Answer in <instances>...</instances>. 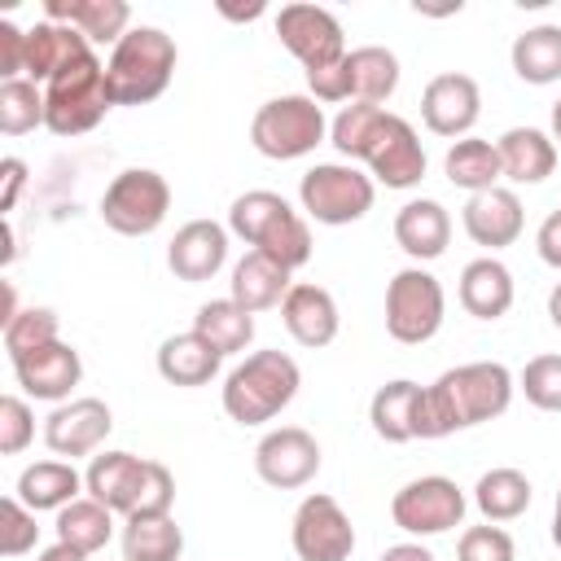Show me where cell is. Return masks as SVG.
Wrapping results in <instances>:
<instances>
[{
    "label": "cell",
    "instance_id": "obj_1",
    "mask_svg": "<svg viewBox=\"0 0 561 561\" xmlns=\"http://www.w3.org/2000/svg\"><path fill=\"white\" fill-rule=\"evenodd\" d=\"M513 373L495 359H473L460 368H447L434 386H425L421 394V412H416V438H447L456 430L495 421L508 412L513 403Z\"/></svg>",
    "mask_w": 561,
    "mask_h": 561
},
{
    "label": "cell",
    "instance_id": "obj_2",
    "mask_svg": "<svg viewBox=\"0 0 561 561\" xmlns=\"http://www.w3.org/2000/svg\"><path fill=\"white\" fill-rule=\"evenodd\" d=\"M228 232H237L250 250L276 259L280 267H302L311 259V228L307 219L272 188H250L228 206Z\"/></svg>",
    "mask_w": 561,
    "mask_h": 561
},
{
    "label": "cell",
    "instance_id": "obj_3",
    "mask_svg": "<svg viewBox=\"0 0 561 561\" xmlns=\"http://www.w3.org/2000/svg\"><path fill=\"white\" fill-rule=\"evenodd\" d=\"M298 386L302 373L285 351H254L224 377V412L237 425H267L294 403Z\"/></svg>",
    "mask_w": 561,
    "mask_h": 561
},
{
    "label": "cell",
    "instance_id": "obj_4",
    "mask_svg": "<svg viewBox=\"0 0 561 561\" xmlns=\"http://www.w3.org/2000/svg\"><path fill=\"white\" fill-rule=\"evenodd\" d=\"M175 39L158 26H131L105 61V83L114 105H149L167 92L175 75Z\"/></svg>",
    "mask_w": 561,
    "mask_h": 561
},
{
    "label": "cell",
    "instance_id": "obj_5",
    "mask_svg": "<svg viewBox=\"0 0 561 561\" xmlns=\"http://www.w3.org/2000/svg\"><path fill=\"white\" fill-rule=\"evenodd\" d=\"M324 136H329V118H324L320 101L316 96H302V92L272 96L250 118V145L263 158H272V162L307 158Z\"/></svg>",
    "mask_w": 561,
    "mask_h": 561
},
{
    "label": "cell",
    "instance_id": "obj_6",
    "mask_svg": "<svg viewBox=\"0 0 561 561\" xmlns=\"http://www.w3.org/2000/svg\"><path fill=\"white\" fill-rule=\"evenodd\" d=\"M110 105H114V96H110L105 66H101L96 53L44 83V127L53 136H83V131H92L110 114Z\"/></svg>",
    "mask_w": 561,
    "mask_h": 561
},
{
    "label": "cell",
    "instance_id": "obj_7",
    "mask_svg": "<svg viewBox=\"0 0 561 561\" xmlns=\"http://www.w3.org/2000/svg\"><path fill=\"white\" fill-rule=\"evenodd\" d=\"M377 184L368 171H359L355 162H316L302 180H298V202L316 224L342 228L355 224L373 210Z\"/></svg>",
    "mask_w": 561,
    "mask_h": 561
},
{
    "label": "cell",
    "instance_id": "obj_8",
    "mask_svg": "<svg viewBox=\"0 0 561 561\" xmlns=\"http://www.w3.org/2000/svg\"><path fill=\"white\" fill-rule=\"evenodd\" d=\"M171 210V184L153 167H127L110 180L101 197V219L118 237H149Z\"/></svg>",
    "mask_w": 561,
    "mask_h": 561
},
{
    "label": "cell",
    "instance_id": "obj_9",
    "mask_svg": "<svg viewBox=\"0 0 561 561\" xmlns=\"http://www.w3.org/2000/svg\"><path fill=\"white\" fill-rule=\"evenodd\" d=\"M443 285L425 267H403L386 285V333L403 346H421L443 329Z\"/></svg>",
    "mask_w": 561,
    "mask_h": 561
},
{
    "label": "cell",
    "instance_id": "obj_10",
    "mask_svg": "<svg viewBox=\"0 0 561 561\" xmlns=\"http://www.w3.org/2000/svg\"><path fill=\"white\" fill-rule=\"evenodd\" d=\"M465 508H469L465 491H460L451 478H443V473L412 478V482H403V486L394 491V500H390L394 526L408 530V535H416V539H430V535H443V530L460 526V522H465Z\"/></svg>",
    "mask_w": 561,
    "mask_h": 561
},
{
    "label": "cell",
    "instance_id": "obj_11",
    "mask_svg": "<svg viewBox=\"0 0 561 561\" xmlns=\"http://www.w3.org/2000/svg\"><path fill=\"white\" fill-rule=\"evenodd\" d=\"M359 162L368 167L373 180H381L386 188H412L425 180V149H421V136L408 118L381 110Z\"/></svg>",
    "mask_w": 561,
    "mask_h": 561
},
{
    "label": "cell",
    "instance_id": "obj_12",
    "mask_svg": "<svg viewBox=\"0 0 561 561\" xmlns=\"http://www.w3.org/2000/svg\"><path fill=\"white\" fill-rule=\"evenodd\" d=\"M289 539H294L298 561H351L355 552V526L346 508L324 491H311L298 504Z\"/></svg>",
    "mask_w": 561,
    "mask_h": 561
},
{
    "label": "cell",
    "instance_id": "obj_13",
    "mask_svg": "<svg viewBox=\"0 0 561 561\" xmlns=\"http://www.w3.org/2000/svg\"><path fill=\"white\" fill-rule=\"evenodd\" d=\"M276 35L302 61V70H320L346 57L342 22L320 4H285L276 13Z\"/></svg>",
    "mask_w": 561,
    "mask_h": 561
},
{
    "label": "cell",
    "instance_id": "obj_14",
    "mask_svg": "<svg viewBox=\"0 0 561 561\" xmlns=\"http://www.w3.org/2000/svg\"><path fill=\"white\" fill-rule=\"evenodd\" d=\"M254 473L276 491H298L320 473V443L302 425L267 430L254 447Z\"/></svg>",
    "mask_w": 561,
    "mask_h": 561
},
{
    "label": "cell",
    "instance_id": "obj_15",
    "mask_svg": "<svg viewBox=\"0 0 561 561\" xmlns=\"http://www.w3.org/2000/svg\"><path fill=\"white\" fill-rule=\"evenodd\" d=\"M114 430V412L105 399H70V403H57L44 421V443L53 456H92Z\"/></svg>",
    "mask_w": 561,
    "mask_h": 561
},
{
    "label": "cell",
    "instance_id": "obj_16",
    "mask_svg": "<svg viewBox=\"0 0 561 561\" xmlns=\"http://www.w3.org/2000/svg\"><path fill=\"white\" fill-rule=\"evenodd\" d=\"M478 114H482V92H478V83H473L469 75H460V70L434 75V79L425 83V92H421V118H425V127H430L434 136L460 140V136L473 131Z\"/></svg>",
    "mask_w": 561,
    "mask_h": 561
},
{
    "label": "cell",
    "instance_id": "obj_17",
    "mask_svg": "<svg viewBox=\"0 0 561 561\" xmlns=\"http://www.w3.org/2000/svg\"><path fill=\"white\" fill-rule=\"evenodd\" d=\"M460 224L469 232L473 245H486V250H504L522 237V224H526V210H522V197L504 184L486 188V193H473L460 210Z\"/></svg>",
    "mask_w": 561,
    "mask_h": 561
},
{
    "label": "cell",
    "instance_id": "obj_18",
    "mask_svg": "<svg viewBox=\"0 0 561 561\" xmlns=\"http://www.w3.org/2000/svg\"><path fill=\"white\" fill-rule=\"evenodd\" d=\"M228 263V228L215 219H188L171 245H167V267L175 272V280H210L219 267Z\"/></svg>",
    "mask_w": 561,
    "mask_h": 561
},
{
    "label": "cell",
    "instance_id": "obj_19",
    "mask_svg": "<svg viewBox=\"0 0 561 561\" xmlns=\"http://www.w3.org/2000/svg\"><path fill=\"white\" fill-rule=\"evenodd\" d=\"M13 377L18 386L31 394V399H44V403H66L70 390L79 386L83 377V359L70 342H53L44 351H31L22 359H13Z\"/></svg>",
    "mask_w": 561,
    "mask_h": 561
},
{
    "label": "cell",
    "instance_id": "obj_20",
    "mask_svg": "<svg viewBox=\"0 0 561 561\" xmlns=\"http://www.w3.org/2000/svg\"><path fill=\"white\" fill-rule=\"evenodd\" d=\"M280 320H285L289 337L298 346H307V351L329 346L337 337V324H342L333 294L324 285H311V280H294L289 285V294L280 302Z\"/></svg>",
    "mask_w": 561,
    "mask_h": 561
},
{
    "label": "cell",
    "instance_id": "obj_21",
    "mask_svg": "<svg viewBox=\"0 0 561 561\" xmlns=\"http://www.w3.org/2000/svg\"><path fill=\"white\" fill-rule=\"evenodd\" d=\"M83 57H92V44L66 22H48L44 18V22H35L26 31V79H35V83L57 79L61 70L79 66Z\"/></svg>",
    "mask_w": 561,
    "mask_h": 561
},
{
    "label": "cell",
    "instance_id": "obj_22",
    "mask_svg": "<svg viewBox=\"0 0 561 561\" xmlns=\"http://www.w3.org/2000/svg\"><path fill=\"white\" fill-rule=\"evenodd\" d=\"M394 241H399V250H403L408 259L430 263V259H438V254L447 250V241H451V215H447L443 202H434V197H412V202H403L399 215H394Z\"/></svg>",
    "mask_w": 561,
    "mask_h": 561
},
{
    "label": "cell",
    "instance_id": "obj_23",
    "mask_svg": "<svg viewBox=\"0 0 561 561\" xmlns=\"http://www.w3.org/2000/svg\"><path fill=\"white\" fill-rule=\"evenodd\" d=\"M44 18L75 26L88 44H118L131 31L127 0H44Z\"/></svg>",
    "mask_w": 561,
    "mask_h": 561
},
{
    "label": "cell",
    "instance_id": "obj_24",
    "mask_svg": "<svg viewBox=\"0 0 561 561\" xmlns=\"http://www.w3.org/2000/svg\"><path fill=\"white\" fill-rule=\"evenodd\" d=\"M460 307L478 320H500L508 307H513V272L495 259V254H482V259H469L465 272H460Z\"/></svg>",
    "mask_w": 561,
    "mask_h": 561
},
{
    "label": "cell",
    "instance_id": "obj_25",
    "mask_svg": "<svg viewBox=\"0 0 561 561\" xmlns=\"http://www.w3.org/2000/svg\"><path fill=\"white\" fill-rule=\"evenodd\" d=\"M495 149H500L504 180H513V184H539L557 167V140L539 127H508L495 140Z\"/></svg>",
    "mask_w": 561,
    "mask_h": 561
},
{
    "label": "cell",
    "instance_id": "obj_26",
    "mask_svg": "<svg viewBox=\"0 0 561 561\" xmlns=\"http://www.w3.org/2000/svg\"><path fill=\"white\" fill-rule=\"evenodd\" d=\"M232 302H241L250 316L254 311H267V307H276V302H285V294H289V267H280L276 259H267V254H259V250H245L241 259H237V267H232Z\"/></svg>",
    "mask_w": 561,
    "mask_h": 561
},
{
    "label": "cell",
    "instance_id": "obj_27",
    "mask_svg": "<svg viewBox=\"0 0 561 561\" xmlns=\"http://www.w3.org/2000/svg\"><path fill=\"white\" fill-rule=\"evenodd\" d=\"M421 394H425V386H416V381H408V377H394V381L377 386V394L368 399L373 434H377L381 443H412V438H416Z\"/></svg>",
    "mask_w": 561,
    "mask_h": 561
},
{
    "label": "cell",
    "instance_id": "obj_28",
    "mask_svg": "<svg viewBox=\"0 0 561 561\" xmlns=\"http://www.w3.org/2000/svg\"><path fill=\"white\" fill-rule=\"evenodd\" d=\"M140 473H145L140 456H131V451H101V456H92V465L83 473V491L92 500H101L105 508L127 517V508L136 500V486H140Z\"/></svg>",
    "mask_w": 561,
    "mask_h": 561
},
{
    "label": "cell",
    "instance_id": "obj_29",
    "mask_svg": "<svg viewBox=\"0 0 561 561\" xmlns=\"http://www.w3.org/2000/svg\"><path fill=\"white\" fill-rule=\"evenodd\" d=\"M219 364H224V355L193 329L188 333H171L158 346V373L171 386H206L219 373Z\"/></svg>",
    "mask_w": 561,
    "mask_h": 561
},
{
    "label": "cell",
    "instance_id": "obj_30",
    "mask_svg": "<svg viewBox=\"0 0 561 561\" xmlns=\"http://www.w3.org/2000/svg\"><path fill=\"white\" fill-rule=\"evenodd\" d=\"M83 491V478L75 473L70 460H35L18 473V486L13 495L31 508V513H44V508H66L75 504Z\"/></svg>",
    "mask_w": 561,
    "mask_h": 561
},
{
    "label": "cell",
    "instance_id": "obj_31",
    "mask_svg": "<svg viewBox=\"0 0 561 561\" xmlns=\"http://www.w3.org/2000/svg\"><path fill=\"white\" fill-rule=\"evenodd\" d=\"M443 171H447V180H451L456 188H465L469 197H473V193H486V188H495V184L504 180L500 149H495V140H482V136H460V140L447 149Z\"/></svg>",
    "mask_w": 561,
    "mask_h": 561
},
{
    "label": "cell",
    "instance_id": "obj_32",
    "mask_svg": "<svg viewBox=\"0 0 561 561\" xmlns=\"http://www.w3.org/2000/svg\"><path fill=\"white\" fill-rule=\"evenodd\" d=\"M508 61H513V75L522 83H557L561 79V26L543 22V26H530L513 39L508 48Z\"/></svg>",
    "mask_w": 561,
    "mask_h": 561
},
{
    "label": "cell",
    "instance_id": "obj_33",
    "mask_svg": "<svg viewBox=\"0 0 561 561\" xmlns=\"http://www.w3.org/2000/svg\"><path fill=\"white\" fill-rule=\"evenodd\" d=\"M346 66H351V101L381 105V101L394 96V88H399V57L390 48H381V44L351 48Z\"/></svg>",
    "mask_w": 561,
    "mask_h": 561
},
{
    "label": "cell",
    "instance_id": "obj_34",
    "mask_svg": "<svg viewBox=\"0 0 561 561\" xmlns=\"http://www.w3.org/2000/svg\"><path fill=\"white\" fill-rule=\"evenodd\" d=\"M193 333H202L219 355H237L254 342V316L232 298H210L197 307Z\"/></svg>",
    "mask_w": 561,
    "mask_h": 561
},
{
    "label": "cell",
    "instance_id": "obj_35",
    "mask_svg": "<svg viewBox=\"0 0 561 561\" xmlns=\"http://www.w3.org/2000/svg\"><path fill=\"white\" fill-rule=\"evenodd\" d=\"M473 504L486 522H513L530 508V478L513 465H500V469H486L473 486Z\"/></svg>",
    "mask_w": 561,
    "mask_h": 561
},
{
    "label": "cell",
    "instance_id": "obj_36",
    "mask_svg": "<svg viewBox=\"0 0 561 561\" xmlns=\"http://www.w3.org/2000/svg\"><path fill=\"white\" fill-rule=\"evenodd\" d=\"M53 530H57V539L61 543H70V548H79V552H96V548H105L110 543V535H114V508H105L101 500H92V495H79L75 504H66V508H57V522H53Z\"/></svg>",
    "mask_w": 561,
    "mask_h": 561
},
{
    "label": "cell",
    "instance_id": "obj_37",
    "mask_svg": "<svg viewBox=\"0 0 561 561\" xmlns=\"http://www.w3.org/2000/svg\"><path fill=\"white\" fill-rule=\"evenodd\" d=\"M184 530L171 513L162 517H127L123 526V561H180Z\"/></svg>",
    "mask_w": 561,
    "mask_h": 561
},
{
    "label": "cell",
    "instance_id": "obj_38",
    "mask_svg": "<svg viewBox=\"0 0 561 561\" xmlns=\"http://www.w3.org/2000/svg\"><path fill=\"white\" fill-rule=\"evenodd\" d=\"M0 337H4L9 359H22V355H31V351H44V346L61 342V320H57L53 307H22V311L0 329Z\"/></svg>",
    "mask_w": 561,
    "mask_h": 561
},
{
    "label": "cell",
    "instance_id": "obj_39",
    "mask_svg": "<svg viewBox=\"0 0 561 561\" xmlns=\"http://www.w3.org/2000/svg\"><path fill=\"white\" fill-rule=\"evenodd\" d=\"M44 127V88L35 79H4L0 83V131L26 136Z\"/></svg>",
    "mask_w": 561,
    "mask_h": 561
},
{
    "label": "cell",
    "instance_id": "obj_40",
    "mask_svg": "<svg viewBox=\"0 0 561 561\" xmlns=\"http://www.w3.org/2000/svg\"><path fill=\"white\" fill-rule=\"evenodd\" d=\"M377 118H381V105H364V101L342 105V114L329 123V145H333L342 158L359 162V153H364V145H368Z\"/></svg>",
    "mask_w": 561,
    "mask_h": 561
},
{
    "label": "cell",
    "instance_id": "obj_41",
    "mask_svg": "<svg viewBox=\"0 0 561 561\" xmlns=\"http://www.w3.org/2000/svg\"><path fill=\"white\" fill-rule=\"evenodd\" d=\"M517 390L539 412H561V355H535L517 373Z\"/></svg>",
    "mask_w": 561,
    "mask_h": 561
},
{
    "label": "cell",
    "instance_id": "obj_42",
    "mask_svg": "<svg viewBox=\"0 0 561 561\" xmlns=\"http://www.w3.org/2000/svg\"><path fill=\"white\" fill-rule=\"evenodd\" d=\"M171 500H175L171 469L162 460H145V473H140V486H136L127 517H162V513H171Z\"/></svg>",
    "mask_w": 561,
    "mask_h": 561
},
{
    "label": "cell",
    "instance_id": "obj_43",
    "mask_svg": "<svg viewBox=\"0 0 561 561\" xmlns=\"http://www.w3.org/2000/svg\"><path fill=\"white\" fill-rule=\"evenodd\" d=\"M35 539H39L35 513L18 495H4L0 500V552L4 557H22V552L35 548Z\"/></svg>",
    "mask_w": 561,
    "mask_h": 561
},
{
    "label": "cell",
    "instance_id": "obj_44",
    "mask_svg": "<svg viewBox=\"0 0 561 561\" xmlns=\"http://www.w3.org/2000/svg\"><path fill=\"white\" fill-rule=\"evenodd\" d=\"M456 557L460 561H517V548H513V535L495 522L486 526H469L456 543Z\"/></svg>",
    "mask_w": 561,
    "mask_h": 561
},
{
    "label": "cell",
    "instance_id": "obj_45",
    "mask_svg": "<svg viewBox=\"0 0 561 561\" xmlns=\"http://www.w3.org/2000/svg\"><path fill=\"white\" fill-rule=\"evenodd\" d=\"M35 438V412L26 399L18 394H4L0 399V451L4 456H18L26 451V443Z\"/></svg>",
    "mask_w": 561,
    "mask_h": 561
},
{
    "label": "cell",
    "instance_id": "obj_46",
    "mask_svg": "<svg viewBox=\"0 0 561 561\" xmlns=\"http://www.w3.org/2000/svg\"><path fill=\"white\" fill-rule=\"evenodd\" d=\"M307 88L320 105H333V101H351V66L346 57L333 61V66H320V70H307Z\"/></svg>",
    "mask_w": 561,
    "mask_h": 561
},
{
    "label": "cell",
    "instance_id": "obj_47",
    "mask_svg": "<svg viewBox=\"0 0 561 561\" xmlns=\"http://www.w3.org/2000/svg\"><path fill=\"white\" fill-rule=\"evenodd\" d=\"M0 75L4 79H26V31L18 22H0Z\"/></svg>",
    "mask_w": 561,
    "mask_h": 561
},
{
    "label": "cell",
    "instance_id": "obj_48",
    "mask_svg": "<svg viewBox=\"0 0 561 561\" xmlns=\"http://www.w3.org/2000/svg\"><path fill=\"white\" fill-rule=\"evenodd\" d=\"M535 250H539V259H543L548 267L561 272V206L539 224V232H535Z\"/></svg>",
    "mask_w": 561,
    "mask_h": 561
},
{
    "label": "cell",
    "instance_id": "obj_49",
    "mask_svg": "<svg viewBox=\"0 0 561 561\" xmlns=\"http://www.w3.org/2000/svg\"><path fill=\"white\" fill-rule=\"evenodd\" d=\"M0 180H4V193H0V210L9 215V210L18 206V193H22V184H26V162H22V158H4V162H0Z\"/></svg>",
    "mask_w": 561,
    "mask_h": 561
},
{
    "label": "cell",
    "instance_id": "obj_50",
    "mask_svg": "<svg viewBox=\"0 0 561 561\" xmlns=\"http://www.w3.org/2000/svg\"><path fill=\"white\" fill-rule=\"evenodd\" d=\"M377 561H434V552H430L425 543H412V539H408V543H390Z\"/></svg>",
    "mask_w": 561,
    "mask_h": 561
},
{
    "label": "cell",
    "instance_id": "obj_51",
    "mask_svg": "<svg viewBox=\"0 0 561 561\" xmlns=\"http://www.w3.org/2000/svg\"><path fill=\"white\" fill-rule=\"evenodd\" d=\"M35 561H88V552H79V548H70V543H61V539H57V543H48Z\"/></svg>",
    "mask_w": 561,
    "mask_h": 561
},
{
    "label": "cell",
    "instance_id": "obj_52",
    "mask_svg": "<svg viewBox=\"0 0 561 561\" xmlns=\"http://www.w3.org/2000/svg\"><path fill=\"white\" fill-rule=\"evenodd\" d=\"M0 298H4V311H0V329H4V324L22 311V307H18V294H13V280H4V285H0Z\"/></svg>",
    "mask_w": 561,
    "mask_h": 561
},
{
    "label": "cell",
    "instance_id": "obj_53",
    "mask_svg": "<svg viewBox=\"0 0 561 561\" xmlns=\"http://www.w3.org/2000/svg\"><path fill=\"white\" fill-rule=\"evenodd\" d=\"M548 320H552V329H561V280L548 294Z\"/></svg>",
    "mask_w": 561,
    "mask_h": 561
},
{
    "label": "cell",
    "instance_id": "obj_54",
    "mask_svg": "<svg viewBox=\"0 0 561 561\" xmlns=\"http://www.w3.org/2000/svg\"><path fill=\"white\" fill-rule=\"evenodd\" d=\"M219 13H224V18H237V22H250V18H259V13H263V4H250V9H232V4H224Z\"/></svg>",
    "mask_w": 561,
    "mask_h": 561
},
{
    "label": "cell",
    "instance_id": "obj_55",
    "mask_svg": "<svg viewBox=\"0 0 561 561\" xmlns=\"http://www.w3.org/2000/svg\"><path fill=\"white\" fill-rule=\"evenodd\" d=\"M552 543L561 548V491H557V508H552Z\"/></svg>",
    "mask_w": 561,
    "mask_h": 561
},
{
    "label": "cell",
    "instance_id": "obj_56",
    "mask_svg": "<svg viewBox=\"0 0 561 561\" xmlns=\"http://www.w3.org/2000/svg\"><path fill=\"white\" fill-rule=\"evenodd\" d=\"M552 140H561V101L552 105Z\"/></svg>",
    "mask_w": 561,
    "mask_h": 561
}]
</instances>
